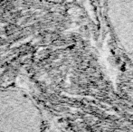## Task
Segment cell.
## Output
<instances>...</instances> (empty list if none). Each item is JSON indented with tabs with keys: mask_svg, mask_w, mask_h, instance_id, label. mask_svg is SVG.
<instances>
[{
	"mask_svg": "<svg viewBox=\"0 0 133 132\" xmlns=\"http://www.w3.org/2000/svg\"><path fill=\"white\" fill-rule=\"evenodd\" d=\"M16 30V26L15 25H12V24H9L6 27H5V31H6V33L8 35L13 34Z\"/></svg>",
	"mask_w": 133,
	"mask_h": 132,
	"instance_id": "6da1fadb",
	"label": "cell"
}]
</instances>
